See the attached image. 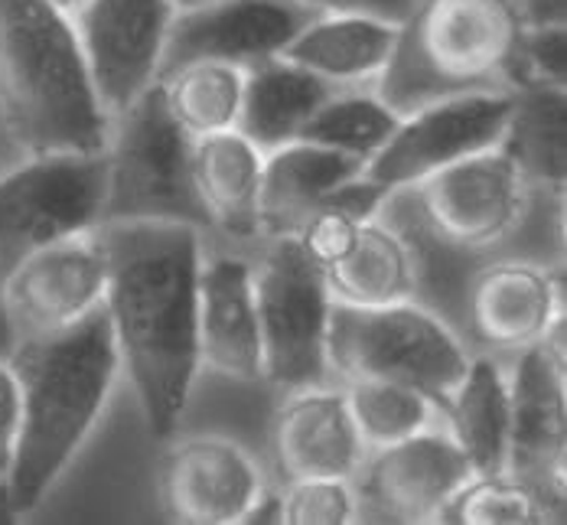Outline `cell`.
<instances>
[{"label": "cell", "mask_w": 567, "mask_h": 525, "mask_svg": "<svg viewBox=\"0 0 567 525\" xmlns=\"http://www.w3.org/2000/svg\"><path fill=\"white\" fill-rule=\"evenodd\" d=\"M109 258L105 313L114 350L147 428L173 437L203 372L196 288L206 233L189 223H102Z\"/></svg>", "instance_id": "obj_1"}, {"label": "cell", "mask_w": 567, "mask_h": 525, "mask_svg": "<svg viewBox=\"0 0 567 525\" xmlns=\"http://www.w3.org/2000/svg\"><path fill=\"white\" fill-rule=\"evenodd\" d=\"M20 385V434L7 473V500L20 516L40 509L109 409L121 372L105 307L82 323L7 356Z\"/></svg>", "instance_id": "obj_2"}, {"label": "cell", "mask_w": 567, "mask_h": 525, "mask_svg": "<svg viewBox=\"0 0 567 525\" xmlns=\"http://www.w3.org/2000/svg\"><path fill=\"white\" fill-rule=\"evenodd\" d=\"M102 109L72 17L50 0H0V131L20 157L102 154Z\"/></svg>", "instance_id": "obj_3"}, {"label": "cell", "mask_w": 567, "mask_h": 525, "mask_svg": "<svg viewBox=\"0 0 567 525\" xmlns=\"http://www.w3.org/2000/svg\"><path fill=\"white\" fill-rule=\"evenodd\" d=\"M561 213L565 199L532 186L499 144L389 193L382 206L417 251L444 255L441 261L535 255L522 241L525 233L535 223H561Z\"/></svg>", "instance_id": "obj_4"}, {"label": "cell", "mask_w": 567, "mask_h": 525, "mask_svg": "<svg viewBox=\"0 0 567 525\" xmlns=\"http://www.w3.org/2000/svg\"><path fill=\"white\" fill-rule=\"evenodd\" d=\"M518 27L512 0H414L375 92L404 115L447 95L509 89Z\"/></svg>", "instance_id": "obj_5"}, {"label": "cell", "mask_w": 567, "mask_h": 525, "mask_svg": "<svg viewBox=\"0 0 567 525\" xmlns=\"http://www.w3.org/2000/svg\"><path fill=\"white\" fill-rule=\"evenodd\" d=\"M470 356L456 327L424 300L382 307H330L327 359L333 382L398 379L424 389L441 405L463 379Z\"/></svg>", "instance_id": "obj_6"}, {"label": "cell", "mask_w": 567, "mask_h": 525, "mask_svg": "<svg viewBox=\"0 0 567 525\" xmlns=\"http://www.w3.org/2000/svg\"><path fill=\"white\" fill-rule=\"evenodd\" d=\"M102 223H189L209 233L193 189V137L173 121L154 82L112 117L105 141ZM99 223V226H102Z\"/></svg>", "instance_id": "obj_7"}, {"label": "cell", "mask_w": 567, "mask_h": 525, "mask_svg": "<svg viewBox=\"0 0 567 525\" xmlns=\"http://www.w3.org/2000/svg\"><path fill=\"white\" fill-rule=\"evenodd\" d=\"M255 303L265 350V385L297 392L333 382L327 359V327L333 297L323 271L300 251L290 235L258 238Z\"/></svg>", "instance_id": "obj_8"}, {"label": "cell", "mask_w": 567, "mask_h": 525, "mask_svg": "<svg viewBox=\"0 0 567 525\" xmlns=\"http://www.w3.org/2000/svg\"><path fill=\"white\" fill-rule=\"evenodd\" d=\"M565 317L561 261L506 251L473 261L454 294L451 323L470 352L512 359Z\"/></svg>", "instance_id": "obj_9"}, {"label": "cell", "mask_w": 567, "mask_h": 525, "mask_svg": "<svg viewBox=\"0 0 567 525\" xmlns=\"http://www.w3.org/2000/svg\"><path fill=\"white\" fill-rule=\"evenodd\" d=\"M105 206L102 154H37L0 171V278L30 251L92 233Z\"/></svg>", "instance_id": "obj_10"}, {"label": "cell", "mask_w": 567, "mask_h": 525, "mask_svg": "<svg viewBox=\"0 0 567 525\" xmlns=\"http://www.w3.org/2000/svg\"><path fill=\"white\" fill-rule=\"evenodd\" d=\"M509 109L512 89H480L404 112L389 141L365 161L362 176L385 193L408 189L470 154L496 147Z\"/></svg>", "instance_id": "obj_11"}, {"label": "cell", "mask_w": 567, "mask_h": 525, "mask_svg": "<svg viewBox=\"0 0 567 525\" xmlns=\"http://www.w3.org/2000/svg\"><path fill=\"white\" fill-rule=\"evenodd\" d=\"M105 288L109 258L95 229L30 251L0 278L3 310L17 343L82 323L105 307Z\"/></svg>", "instance_id": "obj_12"}, {"label": "cell", "mask_w": 567, "mask_h": 525, "mask_svg": "<svg viewBox=\"0 0 567 525\" xmlns=\"http://www.w3.org/2000/svg\"><path fill=\"white\" fill-rule=\"evenodd\" d=\"M470 476L473 467L444 424L369 451L352 473L355 523H441Z\"/></svg>", "instance_id": "obj_13"}, {"label": "cell", "mask_w": 567, "mask_h": 525, "mask_svg": "<svg viewBox=\"0 0 567 525\" xmlns=\"http://www.w3.org/2000/svg\"><path fill=\"white\" fill-rule=\"evenodd\" d=\"M173 13L171 0H85L72 13L92 89L109 117L161 79Z\"/></svg>", "instance_id": "obj_14"}, {"label": "cell", "mask_w": 567, "mask_h": 525, "mask_svg": "<svg viewBox=\"0 0 567 525\" xmlns=\"http://www.w3.org/2000/svg\"><path fill=\"white\" fill-rule=\"evenodd\" d=\"M251 245L206 233L196 288V340L203 372L261 385L265 350L255 303Z\"/></svg>", "instance_id": "obj_15"}, {"label": "cell", "mask_w": 567, "mask_h": 525, "mask_svg": "<svg viewBox=\"0 0 567 525\" xmlns=\"http://www.w3.org/2000/svg\"><path fill=\"white\" fill-rule=\"evenodd\" d=\"M255 454L226 434L176 437L157 464V500L173 523L238 525L265 496Z\"/></svg>", "instance_id": "obj_16"}, {"label": "cell", "mask_w": 567, "mask_h": 525, "mask_svg": "<svg viewBox=\"0 0 567 525\" xmlns=\"http://www.w3.org/2000/svg\"><path fill=\"white\" fill-rule=\"evenodd\" d=\"M317 10L297 0H209L173 13L164 69L189 59H216L248 69L281 56L287 43Z\"/></svg>", "instance_id": "obj_17"}, {"label": "cell", "mask_w": 567, "mask_h": 525, "mask_svg": "<svg viewBox=\"0 0 567 525\" xmlns=\"http://www.w3.org/2000/svg\"><path fill=\"white\" fill-rule=\"evenodd\" d=\"M287 399L271 424V454L278 480L303 476H340L352 473L365 461V444L346 405L340 382L310 385L297 392H284Z\"/></svg>", "instance_id": "obj_18"}, {"label": "cell", "mask_w": 567, "mask_h": 525, "mask_svg": "<svg viewBox=\"0 0 567 525\" xmlns=\"http://www.w3.org/2000/svg\"><path fill=\"white\" fill-rule=\"evenodd\" d=\"M509 372V470L565 490V362L545 347L506 359Z\"/></svg>", "instance_id": "obj_19"}, {"label": "cell", "mask_w": 567, "mask_h": 525, "mask_svg": "<svg viewBox=\"0 0 567 525\" xmlns=\"http://www.w3.org/2000/svg\"><path fill=\"white\" fill-rule=\"evenodd\" d=\"M265 151L238 127L193 141V189L209 233L251 245L261 238Z\"/></svg>", "instance_id": "obj_20"}, {"label": "cell", "mask_w": 567, "mask_h": 525, "mask_svg": "<svg viewBox=\"0 0 567 525\" xmlns=\"http://www.w3.org/2000/svg\"><path fill=\"white\" fill-rule=\"evenodd\" d=\"M395 40V20L362 10H323L300 27L281 56L337 89L375 85L392 59Z\"/></svg>", "instance_id": "obj_21"}, {"label": "cell", "mask_w": 567, "mask_h": 525, "mask_svg": "<svg viewBox=\"0 0 567 525\" xmlns=\"http://www.w3.org/2000/svg\"><path fill=\"white\" fill-rule=\"evenodd\" d=\"M362 157L303 137L268 151L261 174V238L293 233L310 209L330 199L349 179L362 176Z\"/></svg>", "instance_id": "obj_22"}, {"label": "cell", "mask_w": 567, "mask_h": 525, "mask_svg": "<svg viewBox=\"0 0 567 525\" xmlns=\"http://www.w3.org/2000/svg\"><path fill=\"white\" fill-rule=\"evenodd\" d=\"M323 278L337 303L382 307L421 297L417 255L408 235L389 216H382V209L362 223L355 245L323 271Z\"/></svg>", "instance_id": "obj_23"}, {"label": "cell", "mask_w": 567, "mask_h": 525, "mask_svg": "<svg viewBox=\"0 0 567 525\" xmlns=\"http://www.w3.org/2000/svg\"><path fill=\"white\" fill-rule=\"evenodd\" d=\"M444 428L473 473L509 470V372L506 359L473 352L444 402Z\"/></svg>", "instance_id": "obj_24"}, {"label": "cell", "mask_w": 567, "mask_h": 525, "mask_svg": "<svg viewBox=\"0 0 567 525\" xmlns=\"http://www.w3.org/2000/svg\"><path fill=\"white\" fill-rule=\"evenodd\" d=\"M337 92V85L307 72L287 56H271L245 69V95L238 131L265 154L297 141L313 112Z\"/></svg>", "instance_id": "obj_25"}, {"label": "cell", "mask_w": 567, "mask_h": 525, "mask_svg": "<svg viewBox=\"0 0 567 525\" xmlns=\"http://www.w3.org/2000/svg\"><path fill=\"white\" fill-rule=\"evenodd\" d=\"M499 147L518 171L548 196L565 199L567 179V89H512V109Z\"/></svg>", "instance_id": "obj_26"}, {"label": "cell", "mask_w": 567, "mask_h": 525, "mask_svg": "<svg viewBox=\"0 0 567 525\" xmlns=\"http://www.w3.org/2000/svg\"><path fill=\"white\" fill-rule=\"evenodd\" d=\"M157 85L173 121L193 141L238 127L245 69L216 59H189L161 72Z\"/></svg>", "instance_id": "obj_27"}, {"label": "cell", "mask_w": 567, "mask_h": 525, "mask_svg": "<svg viewBox=\"0 0 567 525\" xmlns=\"http://www.w3.org/2000/svg\"><path fill=\"white\" fill-rule=\"evenodd\" d=\"M441 523L542 525L565 523V490L528 480L515 470L473 473L447 503Z\"/></svg>", "instance_id": "obj_28"}, {"label": "cell", "mask_w": 567, "mask_h": 525, "mask_svg": "<svg viewBox=\"0 0 567 525\" xmlns=\"http://www.w3.org/2000/svg\"><path fill=\"white\" fill-rule=\"evenodd\" d=\"M340 385L365 451L389 447L444 424V405L417 385L398 379H349Z\"/></svg>", "instance_id": "obj_29"}, {"label": "cell", "mask_w": 567, "mask_h": 525, "mask_svg": "<svg viewBox=\"0 0 567 525\" xmlns=\"http://www.w3.org/2000/svg\"><path fill=\"white\" fill-rule=\"evenodd\" d=\"M398 117L401 115L375 92V85H349V89H337L313 112V117L303 124L300 137L369 161L389 141Z\"/></svg>", "instance_id": "obj_30"}, {"label": "cell", "mask_w": 567, "mask_h": 525, "mask_svg": "<svg viewBox=\"0 0 567 525\" xmlns=\"http://www.w3.org/2000/svg\"><path fill=\"white\" fill-rule=\"evenodd\" d=\"M278 509L284 525H349L355 523V490L340 476L287 480L278 490Z\"/></svg>", "instance_id": "obj_31"}, {"label": "cell", "mask_w": 567, "mask_h": 525, "mask_svg": "<svg viewBox=\"0 0 567 525\" xmlns=\"http://www.w3.org/2000/svg\"><path fill=\"white\" fill-rule=\"evenodd\" d=\"M567 89V27H518L509 59V89Z\"/></svg>", "instance_id": "obj_32"}, {"label": "cell", "mask_w": 567, "mask_h": 525, "mask_svg": "<svg viewBox=\"0 0 567 525\" xmlns=\"http://www.w3.org/2000/svg\"><path fill=\"white\" fill-rule=\"evenodd\" d=\"M17 434H20V385L7 359H0V483H7V473L17 454Z\"/></svg>", "instance_id": "obj_33"}, {"label": "cell", "mask_w": 567, "mask_h": 525, "mask_svg": "<svg viewBox=\"0 0 567 525\" xmlns=\"http://www.w3.org/2000/svg\"><path fill=\"white\" fill-rule=\"evenodd\" d=\"M317 13L323 10H362V13H375V17H385V20H395L401 23L408 17V10L414 7V0H297Z\"/></svg>", "instance_id": "obj_34"}, {"label": "cell", "mask_w": 567, "mask_h": 525, "mask_svg": "<svg viewBox=\"0 0 567 525\" xmlns=\"http://www.w3.org/2000/svg\"><path fill=\"white\" fill-rule=\"evenodd\" d=\"M522 27H567V0H512Z\"/></svg>", "instance_id": "obj_35"}, {"label": "cell", "mask_w": 567, "mask_h": 525, "mask_svg": "<svg viewBox=\"0 0 567 525\" xmlns=\"http://www.w3.org/2000/svg\"><path fill=\"white\" fill-rule=\"evenodd\" d=\"M17 347V337H13V327L7 320V310H3V297H0V359H7Z\"/></svg>", "instance_id": "obj_36"}, {"label": "cell", "mask_w": 567, "mask_h": 525, "mask_svg": "<svg viewBox=\"0 0 567 525\" xmlns=\"http://www.w3.org/2000/svg\"><path fill=\"white\" fill-rule=\"evenodd\" d=\"M50 3H56L62 13H69V17H72V13H75V10H79L85 0H50Z\"/></svg>", "instance_id": "obj_37"}, {"label": "cell", "mask_w": 567, "mask_h": 525, "mask_svg": "<svg viewBox=\"0 0 567 525\" xmlns=\"http://www.w3.org/2000/svg\"><path fill=\"white\" fill-rule=\"evenodd\" d=\"M173 10H189V7H203V3H209V0H171Z\"/></svg>", "instance_id": "obj_38"}]
</instances>
